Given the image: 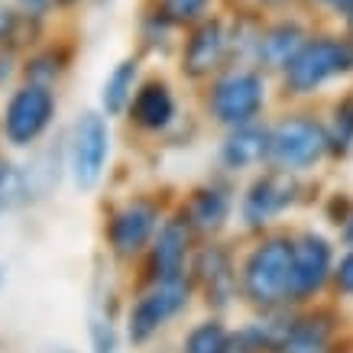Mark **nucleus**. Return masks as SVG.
<instances>
[{"label":"nucleus","instance_id":"1","mask_svg":"<svg viewBox=\"0 0 353 353\" xmlns=\"http://www.w3.org/2000/svg\"><path fill=\"white\" fill-rule=\"evenodd\" d=\"M295 263V236L269 234L263 236L240 266V292L250 305L269 311L289 301V279Z\"/></svg>","mask_w":353,"mask_h":353},{"label":"nucleus","instance_id":"2","mask_svg":"<svg viewBox=\"0 0 353 353\" xmlns=\"http://www.w3.org/2000/svg\"><path fill=\"white\" fill-rule=\"evenodd\" d=\"M282 85L289 94L308 97L331 85L337 78L353 75V36H334V32H318L308 36L295 59L282 72Z\"/></svg>","mask_w":353,"mask_h":353},{"label":"nucleus","instance_id":"3","mask_svg":"<svg viewBox=\"0 0 353 353\" xmlns=\"http://www.w3.org/2000/svg\"><path fill=\"white\" fill-rule=\"evenodd\" d=\"M324 156H331V127L321 120L292 114L269 127V169L299 175L314 169Z\"/></svg>","mask_w":353,"mask_h":353},{"label":"nucleus","instance_id":"4","mask_svg":"<svg viewBox=\"0 0 353 353\" xmlns=\"http://www.w3.org/2000/svg\"><path fill=\"white\" fill-rule=\"evenodd\" d=\"M208 110L221 127H243L266 110V78L256 68H230L211 85Z\"/></svg>","mask_w":353,"mask_h":353},{"label":"nucleus","instance_id":"5","mask_svg":"<svg viewBox=\"0 0 353 353\" xmlns=\"http://www.w3.org/2000/svg\"><path fill=\"white\" fill-rule=\"evenodd\" d=\"M55 94L52 85H39V81H26L10 94L7 108H3V139L26 150L43 137L55 117Z\"/></svg>","mask_w":353,"mask_h":353},{"label":"nucleus","instance_id":"6","mask_svg":"<svg viewBox=\"0 0 353 353\" xmlns=\"http://www.w3.org/2000/svg\"><path fill=\"white\" fill-rule=\"evenodd\" d=\"M108 159H110L108 114L88 110V114L78 117L75 130H72V146H68V169H72V179H75L81 192H91L101 182Z\"/></svg>","mask_w":353,"mask_h":353},{"label":"nucleus","instance_id":"7","mask_svg":"<svg viewBox=\"0 0 353 353\" xmlns=\"http://www.w3.org/2000/svg\"><path fill=\"white\" fill-rule=\"evenodd\" d=\"M334 246L327 236L318 230H305L295 236V263H292V279H289V301L305 305L314 295H321L324 285L334 279Z\"/></svg>","mask_w":353,"mask_h":353},{"label":"nucleus","instance_id":"8","mask_svg":"<svg viewBox=\"0 0 353 353\" xmlns=\"http://www.w3.org/2000/svg\"><path fill=\"white\" fill-rule=\"evenodd\" d=\"M295 201H299V182L292 172H263L246 185L243 198H240V221L250 230H263L276 217L285 214Z\"/></svg>","mask_w":353,"mask_h":353},{"label":"nucleus","instance_id":"9","mask_svg":"<svg viewBox=\"0 0 353 353\" xmlns=\"http://www.w3.org/2000/svg\"><path fill=\"white\" fill-rule=\"evenodd\" d=\"M188 305V282L175 279V282H152L150 292H143L127 314V337L130 343H146L152 341L165 321H172L179 311Z\"/></svg>","mask_w":353,"mask_h":353},{"label":"nucleus","instance_id":"10","mask_svg":"<svg viewBox=\"0 0 353 353\" xmlns=\"http://www.w3.org/2000/svg\"><path fill=\"white\" fill-rule=\"evenodd\" d=\"M156 230H159V204L150 201V198H133L110 214L104 236H108V246L114 256L130 259L152 243Z\"/></svg>","mask_w":353,"mask_h":353},{"label":"nucleus","instance_id":"11","mask_svg":"<svg viewBox=\"0 0 353 353\" xmlns=\"http://www.w3.org/2000/svg\"><path fill=\"white\" fill-rule=\"evenodd\" d=\"M230 52V36L221 20H201L188 32L182 52V72L188 78H211Z\"/></svg>","mask_w":353,"mask_h":353},{"label":"nucleus","instance_id":"12","mask_svg":"<svg viewBox=\"0 0 353 353\" xmlns=\"http://www.w3.org/2000/svg\"><path fill=\"white\" fill-rule=\"evenodd\" d=\"M192 250V224L185 217L165 221L156 230L150 246V272L152 282H175L185 279V259Z\"/></svg>","mask_w":353,"mask_h":353},{"label":"nucleus","instance_id":"13","mask_svg":"<svg viewBox=\"0 0 353 353\" xmlns=\"http://www.w3.org/2000/svg\"><path fill=\"white\" fill-rule=\"evenodd\" d=\"M305 39H308V30L299 20H276L269 26H259L253 62L266 72H282L305 46Z\"/></svg>","mask_w":353,"mask_h":353},{"label":"nucleus","instance_id":"14","mask_svg":"<svg viewBox=\"0 0 353 353\" xmlns=\"http://www.w3.org/2000/svg\"><path fill=\"white\" fill-rule=\"evenodd\" d=\"M266 159H269V127H259L253 120V123L227 130L224 143H221V165L224 169L243 172Z\"/></svg>","mask_w":353,"mask_h":353},{"label":"nucleus","instance_id":"15","mask_svg":"<svg viewBox=\"0 0 353 353\" xmlns=\"http://www.w3.org/2000/svg\"><path fill=\"white\" fill-rule=\"evenodd\" d=\"M130 120L139 130H146V133L165 130L175 120V94H172V88L165 81H159V78L143 81L137 88L133 101H130Z\"/></svg>","mask_w":353,"mask_h":353},{"label":"nucleus","instance_id":"16","mask_svg":"<svg viewBox=\"0 0 353 353\" xmlns=\"http://www.w3.org/2000/svg\"><path fill=\"white\" fill-rule=\"evenodd\" d=\"M194 276H198V282H201V289L211 305H217V308L230 305V299H234V292H236V269L230 263V256H227V250L204 246L201 253L194 256Z\"/></svg>","mask_w":353,"mask_h":353},{"label":"nucleus","instance_id":"17","mask_svg":"<svg viewBox=\"0 0 353 353\" xmlns=\"http://www.w3.org/2000/svg\"><path fill=\"white\" fill-rule=\"evenodd\" d=\"M234 214V198L224 185H201L194 188L188 204H185V221L198 234H217Z\"/></svg>","mask_w":353,"mask_h":353},{"label":"nucleus","instance_id":"18","mask_svg":"<svg viewBox=\"0 0 353 353\" xmlns=\"http://www.w3.org/2000/svg\"><path fill=\"white\" fill-rule=\"evenodd\" d=\"M337 331V318L334 311H308V314H295L292 331L282 343V353H324Z\"/></svg>","mask_w":353,"mask_h":353},{"label":"nucleus","instance_id":"19","mask_svg":"<svg viewBox=\"0 0 353 353\" xmlns=\"http://www.w3.org/2000/svg\"><path fill=\"white\" fill-rule=\"evenodd\" d=\"M137 78H139V59H120L114 65V72L104 78L101 88V108L108 117H117L123 110H130V101L137 94Z\"/></svg>","mask_w":353,"mask_h":353},{"label":"nucleus","instance_id":"20","mask_svg":"<svg viewBox=\"0 0 353 353\" xmlns=\"http://www.w3.org/2000/svg\"><path fill=\"white\" fill-rule=\"evenodd\" d=\"M182 353H234V334L221 321H201L185 334Z\"/></svg>","mask_w":353,"mask_h":353},{"label":"nucleus","instance_id":"21","mask_svg":"<svg viewBox=\"0 0 353 353\" xmlns=\"http://www.w3.org/2000/svg\"><path fill=\"white\" fill-rule=\"evenodd\" d=\"M353 150V88L331 110V156H347Z\"/></svg>","mask_w":353,"mask_h":353},{"label":"nucleus","instance_id":"22","mask_svg":"<svg viewBox=\"0 0 353 353\" xmlns=\"http://www.w3.org/2000/svg\"><path fill=\"white\" fill-rule=\"evenodd\" d=\"M208 7L211 0H159V13L169 26H198L201 20H208Z\"/></svg>","mask_w":353,"mask_h":353},{"label":"nucleus","instance_id":"23","mask_svg":"<svg viewBox=\"0 0 353 353\" xmlns=\"http://www.w3.org/2000/svg\"><path fill=\"white\" fill-rule=\"evenodd\" d=\"M65 59H59L55 49H46V52L32 55L26 62V81H39V85H52L55 78L62 75Z\"/></svg>","mask_w":353,"mask_h":353},{"label":"nucleus","instance_id":"24","mask_svg":"<svg viewBox=\"0 0 353 353\" xmlns=\"http://www.w3.org/2000/svg\"><path fill=\"white\" fill-rule=\"evenodd\" d=\"M88 334H91V350L94 353H117V331H114V324L110 321H104V318H91Z\"/></svg>","mask_w":353,"mask_h":353},{"label":"nucleus","instance_id":"25","mask_svg":"<svg viewBox=\"0 0 353 353\" xmlns=\"http://www.w3.org/2000/svg\"><path fill=\"white\" fill-rule=\"evenodd\" d=\"M331 282H334V289H337V295H343V299H353V243L343 250L341 256H337Z\"/></svg>","mask_w":353,"mask_h":353},{"label":"nucleus","instance_id":"26","mask_svg":"<svg viewBox=\"0 0 353 353\" xmlns=\"http://www.w3.org/2000/svg\"><path fill=\"white\" fill-rule=\"evenodd\" d=\"M17 32H20V13L7 0H0V52H3V46H10L17 39Z\"/></svg>","mask_w":353,"mask_h":353},{"label":"nucleus","instance_id":"27","mask_svg":"<svg viewBox=\"0 0 353 353\" xmlns=\"http://www.w3.org/2000/svg\"><path fill=\"white\" fill-rule=\"evenodd\" d=\"M324 10H331V13H337V17H347V13L353 10V0H318Z\"/></svg>","mask_w":353,"mask_h":353},{"label":"nucleus","instance_id":"28","mask_svg":"<svg viewBox=\"0 0 353 353\" xmlns=\"http://www.w3.org/2000/svg\"><path fill=\"white\" fill-rule=\"evenodd\" d=\"M10 182H13V165L3 159V156H0V194L10 188Z\"/></svg>","mask_w":353,"mask_h":353},{"label":"nucleus","instance_id":"29","mask_svg":"<svg viewBox=\"0 0 353 353\" xmlns=\"http://www.w3.org/2000/svg\"><path fill=\"white\" fill-rule=\"evenodd\" d=\"M20 7L30 13H46L49 7H55V0H20Z\"/></svg>","mask_w":353,"mask_h":353},{"label":"nucleus","instance_id":"30","mask_svg":"<svg viewBox=\"0 0 353 353\" xmlns=\"http://www.w3.org/2000/svg\"><path fill=\"white\" fill-rule=\"evenodd\" d=\"M10 75H13V59L7 52H0V85H3Z\"/></svg>","mask_w":353,"mask_h":353},{"label":"nucleus","instance_id":"31","mask_svg":"<svg viewBox=\"0 0 353 353\" xmlns=\"http://www.w3.org/2000/svg\"><path fill=\"white\" fill-rule=\"evenodd\" d=\"M341 240H343L347 246L353 243V208H350V214H347V221L341 224Z\"/></svg>","mask_w":353,"mask_h":353},{"label":"nucleus","instance_id":"32","mask_svg":"<svg viewBox=\"0 0 353 353\" xmlns=\"http://www.w3.org/2000/svg\"><path fill=\"white\" fill-rule=\"evenodd\" d=\"M250 3H256V7H266V10H279V7H285L289 0H250Z\"/></svg>","mask_w":353,"mask_h":353},{"label":"nucleus","instance_id":"33","mask_svg":"<svg viewBox=\"0 0 353 353\" xmlns=\"http://www.w3.org/2000/svg\"><path fill=\"white\" fill-rule=\"evenodd\" d=\"M343 20H347V32H350V36H353V10L347 13V17H343Z\"/></svg>","mask_w":353,"mask_h":353},{"label":"nucleus","instance_id":"34","mask_svg":"<svg viewBox=\"0 0 353 353\" xmlns=\"http://www.w3.org/2000/svg\"><path fill=\"white\" fill-rule=\"evenodd\" d=\"M68 3H75V0H55V7H68Z\"/></svg>","mask_w":353,"mask_h":353},{"label":"nucleus","instance_id":"35","mask_svg":"<svg viewBox=\"0 0 353 353\" xmlns=\"http://www.w3.org/2000/svg\"><path fill=\"white\" fill-rule=\"evenodd\" d=\"M49 353H75V350H49Z\"/></svg>","mask_w":353,"mask_h":353},{"label":"nucleus","instance_id":"36","mask_svg":"<svg viewBox=\"0 0 353 353\" xmlns=\"http://www.w3.org/2000/svg\"><path fill=\"white\" fill-rule=\"evenodd\" d=\"M324 353H327V350H324Z\"/></svg>","mask_w":353,"mask_h":353}]
</instances>
